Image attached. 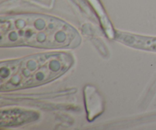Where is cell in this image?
I'll use <instances>...</instances> for the list:
<instances>
[{
  "mask_svg": "<svg viewBox=\"0 0 156 130\" xmlns=\"http://www.w3.org/2000/svg\"><path fill=\"white\" fill-rule=\"evenodd\" d=\"M2 43L35 45L41 48L68 45L74 38L73 30L61 22L36 21L34 18L7 22Z\"/></svg>",
  "mask_w": 156,
  "mask_h": 130,
  "instance_id": "6da1fadb",
  "label": "cell"
},
{
  "mask_svg": "<svg viewBox=\"0 0 156 130\" xmlns=\"http://www.w3.org/2000/svg\"><path fill=\"white\" fill-rule=\"evenodd\" d=\"M67 57L41 55L28 60L25 65H12V79L6 81V87L31 86L53 79L67 69L69 58L64 60Z\"/></svg>",
  "mask_w": 156,
  "mask_h": 130,
  "instance_id": "7a4b0ae2",
  "label": "cell"
}]
</instances>
